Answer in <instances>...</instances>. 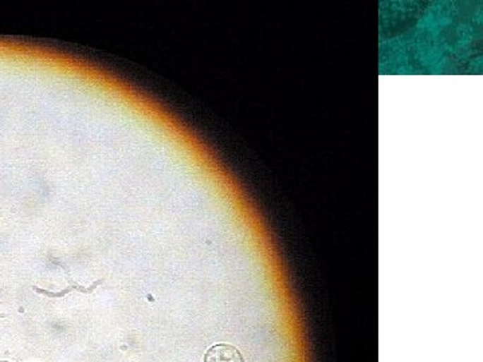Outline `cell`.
Instances as JSON below:
<instances>
[{
	"instance_id": "cell-1",
	"label": "cell",
	"mask_w": 483,
	"mask_h": 362,
	"mask_svg": "<svg viewBox=\"0 0 483 362\" xmlns=\"http://www.w3.org/2000/svg\"><path fill=\"white\" fill-rule=\"evenodd\" d=\"M204 362H244V360L238 349L220 344L208 349Z\"/></svg>"
},
{
	"instance_id": "cell-2",
	"label": "cell",
	"mask_w": 483,
	"mask_h": 362,
	"mask_svg": "<svg viewBox=\"0 0 483 362\" xmlns=\"http://www.w3.org/2000/svg\"><path fill=\"white\" fill-rule=\"evenodd\" d=\"M1 362H10V361H1Z\"/></svg>"
}]
</instances>
